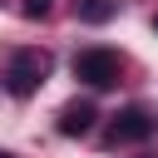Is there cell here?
Segmentation results:
<instances>
[{"instance_id":"4","label":"cell","mask_w":158,"mask_h":158,"mask_svg":"<svg viewBox=\"0 0 158 158\" xmlns=\"http://www.w3.org/2000/svg\"><path fill=\"white\" fill-rule=\"evenodd\" d=\"M94 118H99V109H94V99H69V104L59 109V118H54V128H59L64 138H84V133L94 128Z\"/></svg>"},{"instance_id":"5","label":"cell","mask_w":158,"mask_h":158,"mask_svg":"<svg viewBox=\"0 0 158 158\" xmlns=\"http://www.w3.org/2000/svg\"><path fill=\"white\" fill-rule=\"evenodd\" d=\"M74 15L79 25H109L118 15V0H74Z\"/></svg>"},{"instance_id":"3","label":"cell","mask_w":158,"mask_h":158,"mask_svg":"<svg viewBox=\"0 0 158 158\" xmlns=\"http://www.w3.org/2000/svg\"><path fill=\"white\" fill-rule=\"evenodd\" d=\"M74 79L89 84V89H114V84L123 79V59H118V49H104V44L79 49V54H74Z\"/></svg>"},{"instance_id":"2","label":"cell","mask_w":158,"mask_h":158,"mask_svg":"<svg viewBox=\"0 0 158 158\" xmlns=\"http://www.w3.org/2000/svg\"><path fill=\"white\" fill-rule=\"evenodd\" d=\"M153 133H158V114L143 109V104H128V109H118V114L109 118L104 143H109V148H128V143H148Z\"/></svg>"},{"instance_id":"7","label":"cell","mask_w":158,"mask_h":158,"mask_svg":"<svg viewBox=\"0 0 158 158\" xmlns=\"http://www.w3.org/2000/svg\"><path fill=\"white\" fill-rule=\"evenodd\" d=\"M0 158H15V153H10V148H0Z\"/></svg>"},{"instance_id":"1","label":"cell","mask_w":158,"mask_h":158,"mask_svg":"<svg viewBox=\"0 0 158 158\" xmlns=\"http://www.w3.org/2000/svg\"><path fill=\"white\" fill-rule=\"evenodd\" d=\"M44 79H49V54L44 49H15L5 59V74H0L5 94H15V99H35Z\"/></svg>"},{"instance_id":"8","label":"cell","mask_w":158,"mask_h":158,"mask_svg":"<svg viewBox=\"0 0 158 158\" xmlns=\"http://www.w3.org/2000/svg\"><path fill=\"white\" fill-rule=\"evenodd\" d=\"M153 35H158V15H153Z\"/></svg>"},{"instance_id":"6","label":"cell","mask_w":158,"mask_h":158,"mask_svg":"<svg viewBox=\"0 0 158 158\" xmlns=\"http://www.w3.org/2000/svg\"><path fill=\"white\" fill-rule=\"evenodd\" d=\"M49 5H54V0H25V5H20V10H25V15H30V20H40V15H49Z\"/></svg>"}]
</instances>
